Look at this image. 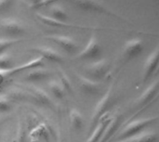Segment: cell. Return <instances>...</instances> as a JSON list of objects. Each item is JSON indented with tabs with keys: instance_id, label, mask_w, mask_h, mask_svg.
<instances>
[{
	"instance_id": "1",
	"label": "cell",
	"mask_w": 159,
	"mask_h": 142,
	"mask_svg": "<svg viewBox=\"0 0 159 142\" xmlns=\"http://www.w3.org/2000/svg\"><path fill=\"white\" fill-rule=\"evenodd\" d=\"M157 120V117H145V118H139V119L132 120L122 128L120 133L117 135L116 139L117 140H122L132 138L140 134L143 130L146 129Z\"/></svg>"
},
{
	"instance_id": "2",
	"label": "cell",
	"mask_w": 159,
	"mask_h": 142,
	"mask_svg": "<svg viewBox=\"0 0 159 142\" xmlns=\"http://www.w3.org/2000/svg\"><path fill=\"white\" fill-rule=\"evenodd\" d=\"M112 101H113V87H111L95 106L93 114L91 116L90 128L94 127L95 125L99 122V120L107 113L108 110L112 106Z\"/></svg>"
},
{
	"instance_id": "3",
	"label": "cell",
	"mask_w": 159,
	"mask_h": 142,
	"mask_svg": "<svg viewBox=\"0 0 159 142\" xmlns=\"http://www.w3.org/2000/svg\"><path fill=\"white\" fill-rule=\"evenodd\" d=\"M102 52V46L95 33H92L86 47L76 54L75 58L78 60H94L101 57Z\"/></svg>"
},
{
	"instance_id": "4",
	"label": "cell",
	"mask_w": 159,
	"mask_h": 142,
	"mask_svg": "<svg viewBox=\"0 0 159 142\" xmlns=\"http://www.w3.org/2000/svg\"><path fill=\"white\" fill-rule=\"evenodd\" d=\"M109 70V62L105 59H100L95 60L85 67V71L89 77L94 80H100L103 78Z\"/></svg>"
},
{
	"instance_id": "5",
	"label": "cell",
	"mask_w": 159,
	"mask_h": 142,
	"mask_svg": "<svg viewBox=\"0 0 159 142\" xmlns=\"http://www.w3.org/2000/svg\"><path fill=\"white\" fill-rule=\"evenodd\" d=\"M76 77L78 78L81 90L87 96H97L98 94L101 93L102 83L100 81L91 79L82 74H77Z\"/></svg>"
},
{
	"instance_id": "6",
	"label": "cell",
	"mask_w": 159,
	"mask_h": 142,
	"mask_svg": "<svg viewBox=\"0 0 159 142\" xmlns=\"http://www.w3.org/2000/svg\"><path fill=\"white\" fill-rule=\"evenodd\" d=\"M159 60V47H157L155 50L147 57L144 65H143V82H146L149 80L156 71L157 70L158 67Z\"/></svg>"
},
{
	"instance_id": "7",
	"label": "cell",
	"mask_w": 159,
	"mask_h": 142,
	"mask_svg": "<svg viewBox=\"0 0 159 142\" xmlns=\"http://www.w3.org/2000/svg\"><path fill=\"white\" fill-rule=\"evenodd\" d=\"M45 38L49 41H52L53 43H56L67 53H74L78 48L76 42L70 36L62 34H50L46 36Z\"/></svg>"
},
{
	"instance_id": "8",
	"label": "cell",
	"mask_w": 159,
	"mask_h": 142,
	"mask_svg": "<svg viewBox=\"0 0 159 142\" xmlns=\"http://www.w3.org/2000/svg\"><path fill=\"white\" fill-rule=\"evenodd\" d=\"M143 50V43L140 38H133L128 40L123 47V56L129 60L138 57Z\"/></svg>"
},
{
	"instance_id": "9",
	"label": "cell",
	"mask_w": 159,
	"mask_h": 142,
	"mask_svg": "<svg viewBox=\"0 0 159 142\" xmlns=\"http://www.w3.org/2000/svg\"><path fill=\"white\" fill-rule=\"evenodd\" d=\"M71 2L75 6L86 11H94L109 14L113 13L100 0H71Z\"/></svg>"
},
{
	"instance_id": "10",
	"label": "cell",
	"mask_w": 159,
	"mask_h": 142,
	"mask_svg": "<svg viewBox=\"0 0 159 142\" xmlns=\"http://www.w3.org/2000/svg\"><path fill=\"white\" fill-rule=\"evenodd\" d=\"M28 87L30 90V96H32V98L38 104H40L42 106L48 107V108L53 107L52 100H51L50 96L48 95V93L45 89H43L42 87H39L35 85H30Z\"/></svg>"
},
{
	"instance_id": "11",
	"label": "cell",
	"mask_w": 159,
	"mask_h": 142,
	"mask_svg": "<svg viewBox=\"0 0 159 142\" xmlns=\"http://www.w3.org/2000/svg\"><path fill=\"white\" fill-rule=\"evenodd\" d=\"M159 89V81L158 79L154 80L143 91V93L140 95V97L137 100L139 106H146L151 101L154 100V99L157 97Z\"/></svg>"
},
{
	"instance_id": "12",
	"label": "cell",
	"mask_w": 159,
	"mask_h": 142,
	"mask_svg": "<svg viewBox=\"0 0 159 142\" xmlns=\"http://www.w3.org/2000/svg\"><path fill=\"white\" fill-rule=\"evenodd\" d=\"M0 27L9 35H21L25 33L23 25L14 19H4L0 21Z\"/></svg>"
},
{
	"instance_id": "13",
	"label": "cell",
	"mask_w": 159,
	"mask_h": 142,
	"mask_svg": "<svg viewBox=\"0 0 159 142\" xmlns=\"http://www.w3.org/2000/svg\"><path fill=\"white\" fill-rule=\"evenodd\" d=\"M32 50L34 52H36L38 54H40V57H42L43 59H46L49 61L52 62H58V63H61L63 61V58L61 55L60 52H58L57 50H55L52 47H33Z\"/></svg>"
},
{
	"instance_id": "14",
	"label": "cell",
	"mask_w": 159,
	"mask_h": 142,
	"mask_svg": "<svg viewBox=\"0 0 159 142\" xmlns=\"http://www.w3.org/2000/svg\"><path fill=\"white\" fill-rule=\"evenodd\" d=\"M122 124V116L121 115H115L111 116L105 130L102 134V139L99 142H108L115 135V133L118 130L120 125Z\"/></svg>"
},
{
	"instance_id": "15",
	"label": "cell",
	"mask_w": 159,
	"mask_h": 142,
	"mask_svg": "<svg viewBox=\"0 0 159 142\" xmlns=\"http://www.w3.org/2000/svg\"><path fill=\"white\" fill-rule=\"evenodd\" d=\"M49 77H50L49 71L43 68L42 66L28 70L24 75V79L28 82H40V81L48 80Z\"/></svg>"
},
{
	"instance_id": "16",
	"label": "cell",
	"mask_w": 159,
	"mask_h": 142,
	"mask_svg": "<svg viewBox=\"0 0 159 142\" xmlns=\"http://www.w3.org/2000/svg\"><path fill=\"white\" fill-rule=\"evenodd\" d=\"M110 118H111V116H110L109 114L106 113L105 115H103V116L99 120V122L95 125L94 129H93L92 133L90 134V136H89V140H88V141L87 142L100 141V140H101L102 137V134H103V132H104V130H105V127H106V126H107V124H108Z\"/></svg>"
},
{
	"instance_id": "17",
	"label": "cell",
	"mask_w": 159,
	"mask_h": 142,
	"mask_svg": "<svg viewBox=\"0 0 159 142\" xmlns=\"http://www.w3.org/2000/svg\"><path fill=\"white\" fill-rule=\"evenodd\" d=\"M36 18L41 21L43 22L44 24L48 25V26H51V27H58V28H75V27H81V26H76V25H74V24H71V23H67L65 21H61V20H58L50 16H48V15H45V14H42V13H36L35 14Z\"/></svg>"
},
{
	"instance_id": "18",
	"label": "cell",
	"mask_w": 159,
	"mask_h": 142,
	"mask_svg": "<svg viewBox=\"0 0 159 142\" xmlns=\"http://www.w3.org/2000/svg\"><path fill=\"white\" fill-rule=\"evenodd\" d=\"M158 134L156 131H146L141 132L140 134L129 138V142H157Z\"/></svg>"
},
{
	"instance_id": "19",
	"label": "cell",
	"mask_w": 159,
	"mask_h": 142,
	"mask_svg": "<svg viewBox=\"0 0 159 142\" xmlns=\"http://www.w3.org/2000/svg\"><path fill=\"white\" fill-rule=\"evenodd\" d=\"M48 87L55 98H57L59 100H61L64 98L66 91L59 80H49L48 82Z\"/></svg>"
},
{
	"instance_id": "20",
	"label": "cell",
	"mask_w": 159,
	"mask_h": 142,
	"mask_svg": "<svg viewBox=\"0 0 159 142\" xmlns=\"http://www.w3.org/2000/svg\"><path fill=\"white\" fill-rule=\"evenodd\" d=\"M12 101L16 100V101H20V100H25L28 97V95L25 93L24 90H22L20 87H11L9 89H7V91L5 93Z\"/></svg>"
},
{
	"instance_id": "21",
	"label": "cell",
	"mask_w": 159,
	"mask_h": 142,
	"mask_svg": "<svg viewBox=\"0 0 159 142\" xmlns=\"http://www.w3.org/2000/svg\"><path fill=\"white\" fill-rule=\"evenodd\" d=\"M70 122L71 126L75 130L79 131L84 126V119L82 114L76 109H73L70 112Z\"/></svg>"
},
{
	"instance_id": "22",
	"label": "cell",
	"mask_w": 159,
	"mask_h": 142,
	"mask_svg": "<svg viewBox=\"0 0 159 142\" xmlns=\"http://www.w3.org/2000/svg\"><path fill=\"white\" fill-rule=\"evenodd\" d=\"M50 13H51V16L50 17L58 20L65 21L66 19H67V13H66L65 9L62 7L57 5V4H54L50 7Z\"/></svg>"
},
{
	"instance_id": "23",
	"label": "cell",
	"mask_w": 159,
	"mask_h": 142,
	"mask_svg": "<svg viewBox=\"0 0 159 142\" xmlns=\"http://www.w3.org/2000/svg\"><path fill=\"white\" fill-rule=\"evenodd\" d=\"M13 67V58L12 55L5 51L0 54V69L1 70H7Z\"/></svg>"
},
{
	"instance_id": "24",
	"label": "cell",
	"mask_w": 159,
	"mask_h": 142,
	"mask_svg": "<svg viewBox=\"0 0 159 142\" xmlns=\"http://www.w3.org/2000/svg\"><path fill=\"white\" fill-rule=\"evenodd\" d=\"M11 109L12 100L5 93H0V113H7Z\"/></svg>"
},
{
	"instance_id": "25",
	"label": "cell",
	"mask_w": 159,
	"mask_h": 142,
	"mask_svg": "<svg viewBox=\"0 0 159 142\" xmlns=\"http://www.w3.org/2000/svg\"><path fill=\"white\" fill-rule=\"evenodd\" d=\"M59 76H60V80L59 81L63 86L65 91L70 92V93H73V86H72V83H71L68 75L64 73L63 70L59 69Z\"/></svg>"
},
{
	"instance_id": "26",
	"label": "cell",
	"mask_w": 159,
	"mask_h": 142,
	"mask_svg": "<svg viewBox=\"0 0 159 142\" xmlns=\"http://www.w3.org/2000/svg\"><path fill=\"white\" fill-rule=\"evenodd\" d=\"M19 39H14V38H0V54L7 51L9 47L14 46L15 44L19 43Z\"/></svg>"
},
{
	"instance_id": "27",
	"label": "cell",
	"mask_w": 159,
	"mask_h": 142,
	"mask_svg": "<svg viewBox=\"0 0 159 142\" xmlns=\"http://www.w3.org/2000/svg\"><path fill=\"white\" fill-rule=\"evenodd\" d=\"M14 74H15V73H14L13 67L7 69V70H1L0 69V88L3 87V86L5 85L7 78L14 75Z\"/></svg>"
},
{
	"instance_id": "28",
	"label": "cell",
	"mask_w": 159,
	"mask_h": 142,
	"mask_svg": "<svg viewBox=\"0 0 159 142\" xmlns=\"http://www.w3.org/2000/svg\"><path fill=\"white\" fill-rule=\"evenodd\" d=\"M17 142H25V126L21 120L17 126Z\"/></svg>"
},
{
	"instance_id": "29",
	"label": "cell",
	"mask_w": 159,
	"mask_h": 142,
	"mask_svg": "<svg viewBox=\"0 0 159 142\" xmlns=\"http://www.w3.org/2000/svg\"><path fill=\"white\" fill-rule=\"evenodd\" d=\"M13 0H0V12L6 11L12 5Z\"/></svg>"
},
{
	"instance_id": "30",
	"label": "cell",
	"mask_w": 159,
	"mask_h": 142,
	"mask_svg": "<svg viewBox=\"0 0 159 142\" xmlns=\"http://www.w3.org/2000/svg\"><path fill=\"white\" fill-rule=\"evenodd\" d=\"M58 1H60V0H40L37 4H35L32 7H42L45 6H49L51 4H55Z\"/></svg>"
},
{
	"instance_id": "31",
	"label": "cell",
	"mask_w": 159,
	"mask_h": 142,
	"mask_svg": "<svg viewBox=\"0 0 159 142\" xmlns=\"http://www.w3.org/2000/svg\"><path fill=\"white\" fill-rule=\"evenodd\" d=\"M116 142H129V139H126V140H117Z\"/></svg>"
},
{
	"instance_id": "32",
	"label": "cell",
	"mask_w": 159,
	"mask_h": 142,
	"mask_svg": "<svg viewBox=\"0 0 159 142\" xmlns=\"http://www.w3.org/2000/svg\"><path fill=\"white\" fill-rule=\"evenodd\" d=\"M1 123H2V121H0V125H1Z\"/></svg>"
}]
</instances>
